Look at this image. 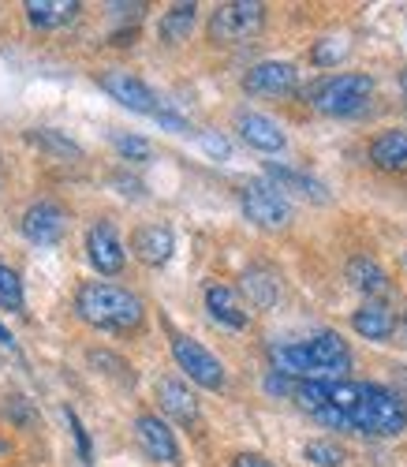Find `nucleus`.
Here are the masks:
<instances>
[{"label": "nucleus", "instance_id": "1", "mask_svg": "<svg viewBox=\"0 0 407 467\" xmlns=\"http://www.w3.org/2000/svg\"><path fill=\"white\" fill-rule=\"evenodd\" d=\"M273 363H277L280 374L299 378V381H314V378L329 381V378H340L351 367V352L337 333H318L307 344L273 348Z\"/></svg>", "mask_w": 407, "mask_h": 467}, {"label": "nucleus", "instance_id": "2", "mask_svg": "<svg viewBox=\"0 0 407 467\" xmlns=\"http://www.w3.org/2000/svg\"><path fill=\"white\" fill-rule=\"evenodd\" d=\"M78 318L105 333H128L142 322V299L109 281H87L75 296Z\"/></svg>", "mask_w": 407, "mask_h": 467}, {"label": "nucleus", "instance_id": "3", "mask_svg": "<svg viewBox=\"0 0 407 467\" xmlns=\"http://www.w3.org/2000/svg\"><path fill=\"white\" fill-rule=\"evenodd\" d=\"M351 431L366 438H396L407 431V404L396 389L359 385V404L351 411Z\"/></svg>", "mask_w": 407, "mask_h": 467}, {"label": "nucleus", "instance_id": "4", "mask_svg": "<svg viewBox=\"0 0 407 467\" xmlns=\"http://www.w3.org/2000/svg\"><path fill=\"white\" fill-rule=\"evenodd\" d=\"M310 105L325 116H355L366 109V101L374 98V79L362 71H344V75H329L318 87H310Z\"/></svg>", "mask_w": 407, "mask_h": 467}, {"label": "nucleus", "instance_id": "5", "mask_svg": "<svg viewBox=\"0 0 407 467\" xmlns=\"http://www.w3.org/2000/svg\"><path fill=\"white\" fill-rule=\"evenodd\" d=\"M266 23V8L255 5V0H232V5H221L210 16V37L217 46H239L255 37Z\"/></svg>", "mask_w": 407, "mask_h": 467}, {"label": "nucleus", "instance_id": "6", "mask_svg": "<svg viewBox=\"0 0 407 467\" xmlns=\"http://www.w3.org/2000/svg\"><path fill=\"white\" fill-rule=\"evenodd\" d=\"M239 202H243L247 221H255L258 228H284L292 221V206H288V199H284V191L266 183V180H255V183L243 187Z\"/></svg>", "mask_w": 407, "mask_h": 467}, {"label": "nucleus", "instance_id": "7", "mask_svg": "<svg viewBox=\"0 0 407 467\" xmlns=\"http://www.w3.org/2000/svg\"><path fill=\"white\" fill-rule=\"evenodd\" d=\"M172 356L176 363L187 370V378H194L202 389H221L224 385V367L214 352H206L198 340L183 337V333H172Z\"/></svg>", "mask_w": 407, "mask_h": 467}, {"label": "nucleus", "instance_id": "8", "mask_svg": "<svg viewBox=\"0 0 407 467\" xmlns=\"http://www.w3.org/2000/svg\"><path fill=\"white\" fill-rule=\"evenodd\" d=\"M101 90H105L109 98H116L124 109H131V112H142V116H157V112H161L157 94L139 79V75H131V71H120V67L105 71V75H101Z\"/></svg>", "mask_w": 407, "mask_h": 467}, {"label": "nucleus", "instance_id": "9", "mask_svg": "<svg viewBox=\"0 0 407 467\" xmlns=\"http://www.w3.org/2000/svg\"><path fill=\"white\" fill-rule=\"evenodd\" d=\"M299 87V71L288 60H262L243 75V90L262 98H284Z\"/></svg>", "mask_w": 407, "mask_h": 467}, {"label": "nucleus", "instance_id": "10", "mask_svg": "<svg viewBox=\"0 0 407 467\" xmlns=\"http://www.w3.org/2000/svg\"><path fill=\"white\" fill-rule=\"evenodd\" d=\"M64 228H68V213H64L60 202H53V199L34 202V206L23 213V236H26L30 244H37V247L60 244Z\"/></svg>", "mask_w": 407, "mask_h": 467}, {"label": "nucleus", "instance_id": "11", "mask_svg": "<svg viewBox=\"0 0 407 467\" xmlns=\"http://www.w3.org/2000/svg\"><path fill=\"white\" fill-rule=\"evenodd\" d=\"M135 438L142 445V452L157 463H180V445H176V434L169 431L165 419L157 415H139L135 419Z\"/></svg>", "mask_w": 407, "mask_h": 467}, {"label": "nucleus", "instance_id": "12", "mask_svg": "<svg viewBox=\"0 0 407 467\" xmlns=\"http://www.w3.org/2000/svg\"><path fill=\"white\" fill-rule=\"evenodd\" d=\"M87 251L98 274H120L124 269V244H120V232L112 228V221H98L87 232Z\"/></svg>", "mask_w": 407, "mask_h": 467}, {"label": "nucleus", "instance_id": "13", "mask_svg": "<svg viewBox=\"0 0 407 467\" xmlns=\"http://www.w3.org/2000/svg\"><path fill=\"white\" fill-rule=\"evenodd\" d=\"M239 135L247 146L262 150V153H280L284 150V128L273 120V116H262V112H239Z\"/></svg>", "mask_w": 407, "mask_h": 467}, {"label": "nucleus", "instance_id": "14", "mask_svg": "<svg viewBox=\"0 0 407 467\" xmlns=\"http://www.w3.org/2000/svg\"><path fill=\"white\" fill-rule=\"evenodd\" d=\"M131 251L146 262V265H165L176 251V240L165 224H142L135 236H131Z\"/></svg>", "mask_w": 407, "mask_h": 467}, {"label": "nucleus", "instance_id": "15", "mask_svg": "<svg viewBox=\"0 0 407 467\" xmlns=\"http://www.w3.org/2000/svg\"><path fill=\"white\" fill-rule=\"evenodd\" d=\"M355 333L366 337V340H389L392 329H396V315H392V306L381 303V299H366L359 310H355V318H351Z\"/></svg>", "mask_w": 407, "mask_h": 467}, {"label": "nucleus", "instance_id": "16", "mask_svg": "<svg viewBox=\"0 0 407 467\" xmlns=\"http://www.w3.org/2000/svg\"><path fill=\"white\" fill-rule=\"evenodd\" d=\"M157 400H161V411L172 415L176 422H194L198 419V400L191 397V389L176 378H161L157 381Z\"/></svg>", "mask_w": 407, "mask_h": 467}, {"label": "nucleus", "instance_id": "17", "mask_svg": "<svg viewBox=\"0 0 407 467\" xmlns=\"http://www.w3.org/2000/svg\"><path fill=\"white\" fill-rule=\"evenodd\" d=\"M370 161L385 172H407V131H381L370 142Z\"/></svg>", "mask_w": 407, "mask_h": 467}, {"label": "nucleus", "instance_id": "18", "mask_svg": "<svg viewBox=\"0 0 407 467\" xmlns=\"http://www.w3.org/2000/svg\"><path fill=\"white\" fill-rule=\"evenodd\" d=\"M206 306H210L214 322H221L228 329H243V326H247V310L239 306V296L232 288H224V285H210L206 288Z\"/></svg>", "mask_w": 407, "mask_h": 467}, {"label": "nucleus", "instance_id": "19", "mask_svg": "<svg viewBox=\"0 0 407 467\" xmlns=\"http://www.w3.org/2000/svg\"><path fill=\"white\" fill-rule=\"evenodd\" d=\"M266 172L277 180V187H280V191H296V194H303V199H314V202H325V199H329V194H325V187H321L314 176L299 172V169H288V165L269 161V165H266Z\"/></svg>", "mask_w": 407, "mask_h": 467}, {"label": "nucleus", "instance_id": "20", "mask_svg": "<svg viewBox=\"0 0 407 467\" xmlns=\"http://www.w3.org/2000/svg\"><path fill=\"white\" fill-rule=\"evenodd\" d=\"M78 12L75 0H26V19L42 30H53V26H64L71 23Z\"/></svg>", "mask_w": 407, "mask_h": 467}, {"label": "nucleus", "instance_id": "21", "mask_svg": "<svg viewBox=\"0 0 407 467\" xmlns=\"http://www.w3.org/2000/svg\"><path fill=\"white\" fill-rule=\"evenodd\" d=\"M348 281L359 292H366V296H381L389 288V274H385V269L374 258H366V254H359V258L348 262Z\"/></svg>", "mask_w": 407, "mask_h": 467}, {"label": "nucleus", "instance_id": "22", "mask_svg": "<svg viewBox=\"0 0 407 467\" xmlns=\"http://www.w3.org/2000/svg\"><path fill=\"white\" fill-rule=\"evenodd\" d=\"M243 292H247V299H251L255 306H273L277 296H280V281H277L273 269L255 265V269H247V274H243Z\"/></svg>", "mask_w": 407, "mask_h": 467}, {"label": "nucleus", "instance_id": "23", "mask_svg": "<svg viewBox=\"0 0 407 467\" xmlns=\"http://www.w3.org/2000/svg\"><path fill=\"white\" fill-rule=\"evenodd\" d=\"M194 16H198L194 5H176V8H169L165 19H161V37H165L169 46L187 42V34L194 30Z\"/></svg>", "mask_w": 407, "mask_h": 467}, {"label": "nucleus", "instance_id": "24", "mask_svg": "<svg viewBox=\"0 0 407 467\" xmlns=\"http://www.w3.org/2000/svg\"><path fill=\"white\" fill-rule=\"evenodd\" d=\"M0 306L5 310H23V281H19V274L8 262H0Z\"/></svg>", "mask_w": 407, "mask_h": 467}, {"label": "nucleus", "instance_id": "25", "mask_svg": "<svg viewBox=\"0 0 407 467\" xmlns=\"http://www.w3.org/2000/svg\"><path fill=\"white\" fill-rule=\"evenodd\" d=\"M303 456H307L310 463H318V467H340V463L348 460V452H344L340 445H333V441H310V445L303 449Z\"/></svg>", "mask_w": 407, "mask_h": 467}, {"label": "nucleus", "instance_id": "26", "mask_svg": "<svg viewBox=\"0 0 407 467\" xmlns=\"http://www.w3.org/2000/svg\"><path fill=\"white\" fill-rule=\"evenodd\" d=\"M344 57H348V42H344V37H325V42L314 46V64H321V67H333Z\"/></svg>", "mask_w": 407, "mask_h": 467}, {"label": "nucleus", "instance_id": "27", "mask_svg": "<svg viewBox=\"0 0 407 467\" xmlns=\"http://www.w3.org/2000/svg\"><path fill=\"white\" fill-rule=\"evenodd\" d=\"M30 139H34V142H42V146H49V150H57V153H64V158H78V153H83L71 139H64V135L53 131V128H37Z\"/></svg>", "mask_w": 407, "mask_h": 467}, {"label": "nucleus", "instance_id": "28", "mask_svg": "<svg viewBox=\"0 0 407 467\" xmlns=\"http://www.w3.org/2000/svg\"><path fill=\"white\" fill-rule=\"evenodd\" d=\"M112 146L120 150V158H128V161H146L150 158V142L139 139V135H112Z\"/></svg>", "mask_w": 407, "mask_h": 467}, {"label": "nucleus", "instance_id": "29", "mask_svg": "<svg viewBox=\"0 0 407 467\" xmlns=\"http://www.w3.org/2000/svg\"><path fill=\"white\" fill-rule=\"evenodd\" d=\"M90 363H94V367H112L109 374H112L116 381H124V385H131V381H135L131 367H128L124 359H120V356H112V352H90Z\"/></svg>", "mask_w": 407, "mask_h": 467}, {"label": "nucleus", "instance_id": "30", "mask_svg": "<svg viewBox=\"0 0 407 467\" xmlns=\"http://www.w3.org/2000/svg\"><path fill=\"white\" fill-rule=\"evenodd\" d=\"M68 422H71L75 441H78V456H83V463H90V438H87V431H83V422H78L75 411H68Z\"/></svg>", "mask_w": 407, "mask_h": 467}, {"label": "nucleus", "instance_id": "31", "mask_svg": "<svg viewBox=\"0 0 407 467\" xmlns=\"http://www.w3.org/2000/svg\"><path fill=\"white\" fill-rule=\"evenodd\" d=\"M296 385H299V381H292L288 374H280V370H273V374L266 378V389H269V393H292V397H296Z\"/></svg>", "mask_w": 407, "mask_h": 467}, {"label": "nucleus", "instance_id": "32", "mask_svg": "<svg viewBox=\"0 0 407 467\" xmlns=\"http://www.w3.org/2000/svg\"><path fill=\"white\" fill-rule=\"evenodd\" d=\"M202 146H206V153H214V158H228V142L214 131H202Z\"/></svg>", "mask_w": 407, "mask_h": 467}, {"label": "nucleus", "instance_id": "33", "mask_svg": "<svg viewBox=\"0 0 407 467\" xmlns=\"http://www.w3.org/2000/svg\"><path fill=\"white\" fill-rule=\"evenodd\" d=\"M232 467H273V463L266 456H258V452H243V456H235Z\"/></svg>", "mask_w": 407, "mask_h": 467}, {"label": "nucleus", "instance_id": "34", "mask_svg": "<svg viewBox=\"0 0 407 467\" xmlns=\"http://www.w3.org/2000/svg\"><path fill=\"white\" fill-rule=\"evenodd\" d=\"M396 393L407 400V367H400V370H396Z\"/></svg>", "mask_w": 407, "mask_h": 467}, {"label": "nucleus", "instance_id": "35", "mask_svg": "<svg viewBox=\"0 0 407 467\" xmlns=\"http://www.w3.org/2000/svg\"><path fill=\"white\" fill-rule=\"evenodd\" d=\"M0 344H8V348H12V344H16V340H12V333H8V329H5V326H0Z\"/></svg>", "mask_w": 407, "mask_h": 467}, {"label": "nucleus", "instance_id": "36", "mask_svg": "<svg viewBox=\"0 0 407 467\" xmlns=\"http://www.w3.org/2000/svg\"><path fill=\"white\" fill-rule=\"evenodd\" d=\"M400 83H403V90H407V71H403V79H400Z\"/></svg>", "mask_w": 407, "mask_h": 467}, {"label": "nucleus", "instance_id": "37", "mask_svg": "<svg viewBox=\"0 0 407 467\" xmlns=\"http://www.w3.org/2000/svg\"><path fill=\"white\" fill-rule=\"evenodd\" d=\"M0 452H8V445H5V441H0Z\"/></svg>", "mask_w": 407, "mask_h": 467}, {"label": "nucleus", "instance_id": "38", "mask_svg": "<svg viewBox=\"0 0 407 467\" xmlns=\"http://www.w3.org/2000/svg\"><path fill=\"white\" fill-rule=\"evenodd\" d=\"M403 326H407V322H403Z\"/></svg>", "mask_w": 407, "mask_h": 467}, {"label": "nucleus", "instance_id": "39", "mask_svg": "<svg viewBox=\"0 0 407 467\" xmlns=\"http://www.w3.org/2000/svg\"><path fill=\"white\" fill-rule=\"evenodd\" d=\"M403 262H407V258H403Z\"/></svg>", "mask_w": 407, "mask_h": 467}]
</instances>
